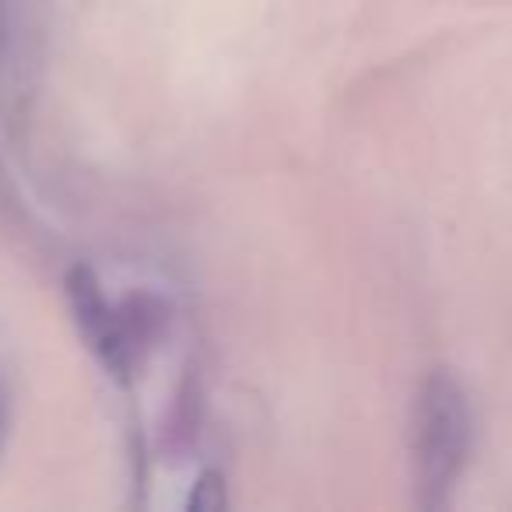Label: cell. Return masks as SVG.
<instances>
[{"label": "cell", "mask_w": 512, "mask_h": 512, "mask_svg": "<svg viewBox=\"0 0 512 512\" xmlns=\"http://www.w3.org/2000/svg\"><path fill=\"white\" fill-rule=\"evenodd\" d=\"M470 453V407L460 383L435 372L421 386L414 407V474L425 509H442L467 467Z\"/></svg>", "instance_id": "obj_1"}, {"label": "cell", "mask_w": 512, "mask_h": 512, "mask_svg": "<svg viewBox=\"0 0 512 512\" xmlns=\"http://www.w3.org/2000/svg\"><path fill=\"white\" fill-rule=\"evenodd\" d=\"M67 292H71V306L74 316H78L81 334L92 341V348L102 351L106 365L113 369H123V341L116 334L113 320H109V309L102 302V292L95 285V278L85 271V267H74L71 278H67Z\"/></svg>", "instance_id": "obj_2"}]
</instances>
